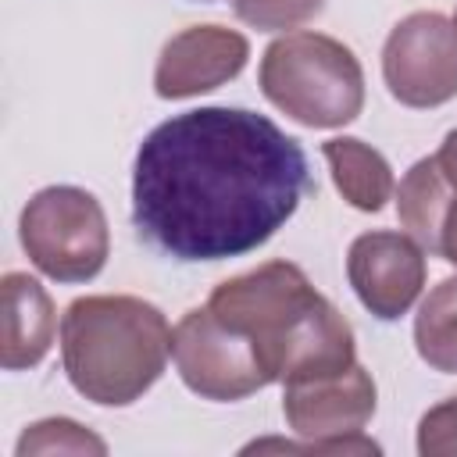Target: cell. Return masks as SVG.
<instances>
[{
  "instance_id": "cell-9",
  "label": "cell",
  "mask_w": 457,
  "mask_h": 457,
  "mask_svg": "<svg viewBox=\"0 0 457 457\" xmlns=\"http://www.w3.org/2000/svg\"><path fill=\"white\" fill-rule=\"evenodd\" d=\"M318 289L307 282V275L289 261H268L246 275L225 278L214 286L207 307L236 332L250 336L257 350L314 296ZM264 361V357H261Z\"/></svg>"
},
{
  "instance_id": "cell-5",
  "label": "cell",
  "mask_w": 457,
  "mask_h": 457,
  "mask_svg": "<svg viewBox=\"0 0 457 457\" xmlns=\"http://www.w3.org/2000/svg\"><path fill=\"white\" fill-rule=\"evenodd\" d=\"M171 357L182 382L204 400H243L271 386V371L250 336L228 328L211 307H193L171 332Z\"/></svg>"
},
{
  "instance_id": "cell-2",
  "label": "cell",
  "mask_w": 457,
  "mask_h": 457,
  "mask_svg": "<svg viewBox=\"0 0 457 457\" xmlns=\"http://www.w3.org/2000/svg\"><path fill=\"white\" fill-rule=\"evenodd\" d=\"M171 328L164 314L125 293L79 296L61 318V364L68 382L100 407H129L164 371Z\"/></svg>"
},
{
  "instance_id": "cell-16",
  "label": "cell",
  "mask_w": 457,
  "mask_h": 457,
  "mask_svg": "<svg viewBox=\"0 0 457 457\" xmlns=\"http://www.w3.org/2000/svg\"><path fill=\"white\" fill-rule=\"evenodd\" d=\"M18 457H32V453H107V443L100 436H93L89 428H82L71 418H46L36 421L21 432Z\"/></svg>"
},
{
  "instance_id": "cell-19",
  "label": "cell",
  "mask_w": 457,
  "mask_h": 457,
  "mask_svg": "<svg viewBox=\"0 0 457 457\" xmlns=\"http://www.w3.org/2000/svg\"><path fill=\"white\" fill-rule=\"evenodd\" d=\"M257 450H286V453H382L378 443H371L368 436H343V439H307V443H282V439H261L250 443L243 453H257Z\"/></svg>"
},
{
  "instance_id": "cell-20",
  "label": "cell",
  "mask_w": 457,
  "mask_h": 457,
  "mask_svg": "<svg viewBox=\"0 0 457 457\" xmlns=\"http://www.w3.org/2000/svg\"><path fill=\"white\" fill-rule=\"evenodd\" d=\"M439 257H446L450 264H457V189L446 204L443 214V232H439Z\"/></svg>"
},
{
  "instance_id": "cell-22",
  "label": "cell",
  "mask_w": 457,
  "mask_h": 457,
  "mask_svg": "<svg viewBox=\"0 0 457 457\" xmlns=\"http://www.w3.org/2000/svg\"><path fill=\"white\" fill-rule=\"evenodd\" d=\"M453 29H457V18H453Z\"/></svg>"
},
{
  "instance_id": "cell-1",
  "label": "cell",
  "mask_w": 457,
  "mask_h": 457,
  "mask_svg": "<svg viewBox=\"0 0 457 457\" xmlns=\"http://www.w3.org/2000/svg\"><path fill=\"white\" fill-rule=\"evenodd\" d=\"M311 193L303 146L246 107H196L136 150L132 221L175 261H225L264 246Z\"/></svg>"
},
{
  "instance_id": "cell-13",
  "label": "cell",
  "mask_w": 457,
  "mask_h": 457,
  "mask_svg": "<svg viewBox=\"0 0 457 457\" xmlns=\"http://www.w3.org/2000/svg\"><path fill=\"white\" fill-rule=\"evenodd\" d=\"M321 154L328 161L336 189L343 193L350 207L368 211V214L386 207V200L393 196V168L375 146L353 136H336L321 143Z\"/></svg>"
},
{
  "instance_id": "cell-8",
  "label": "cell",
  "mask_w": 457,
  "mask_h": 457,
  "mask_svg": "<svg viewBox=\"0 0 457 457\" xmlns=\"http://www.w3.org/2000/svg\"><path fill=\"white\" fill-rule=\"evenodd\" d=\"M346 278L375 318L396 321L421 296L425 246L407 232H364L350 243Z\"/></svg>"
},
{
  "instance_id": "cell-7",
  "label": "cell",
  "mask_w": 457,
  "mask_h": 457,
  "mask_svg": "<svg viewBox=\"0 0 457 457\" xmlns=\"http://www.w3.org/2000/svg\"><path fill=\"white\" fill-rule=\"evenodd\" d=\"M275 382H303L346 371L353 361V328L332 300L314 293L261 350Z\"/></svg>"
},
{
  "instance_id": "cell-11",
  "label": "cell",
  "mask_w": 457,
  "mask_h": 457,
  "mask_svg": "<svg viewBox=\"0 0 457 457\" xmlns=\"http://www.w3.org/2000/svg\"><path fill=\"white\" fill-rule=\"evenodd\" d=\"M282 414L303 439L357 436L375 414V378L361 364H350L336 375L286 382Z\"/></svg>"
},
{
  "instance_id": "cell-21",
  "label": "cell",
  "mask_w": 457,
  "mask_h": 457,
  "mask_svg": "<svg viewBox=\"0 0 457 457\" xmlns=\"http://www.w3.org/2000/svg\"><path fill=\"white\" fill-rule=\"evenodd\" d=\"M436 164H439V171L446 175L450 189H457V129L446 132V139H443V146H439V154H436Z\"/></svg>"
},
{
  "instance_id": "cell-3",
  "label": "cell",
  "mask_w": 457,
  "mask_h": 457,
  "mask_svg": "<svg viewBox=\"0 0 457 457\" xmlns=\"http://www.w3.org/2000/svg\"><path fill=\"white\" fill-rule=\"evenodd\" d=\"M261 93L307 129H339L364 107V71L339 39L286 32L261 57Z\"/></svg>"
},
{
  "instance_id": "cell-12",
  "label": "cell",
  "mask_w": 457,
  "mask_h": 457,
  "mask_svg": "<svg viewBox=\"0 0 457 457\" xmlns=\"http://www.w3.org/2000/svg\"><path fill=\"white\" fill-rule=\"evenodd\" d=\"M4 293V339H0V364L7 371L36 368L50 343H54V300L46 289L25 275V271H7L0 282Z\"/></svg>"
},
{
  "instance_id": "cell-10",
  "label": "cell",
  "mask_w": 457,
  "mask_h": 457,
  "mask_svg": "<svg viewBox=\"0 0 457 457\" xmlns=\"http://www.w3.org/2000/svg\"><path fill=\"white\" fill-rule=\"evenodd\" d=\"M250 43L225 25H193L171 36L154 68V89L161 100H186L211 93L246 68Z\"/></svg>"
},
{
  "instance_id": "cell-4",
  "label": "cell",
  "mask_w": 457,
  "mask_h": 457,
  "mask_svg": "<svg viewBox=\"0 0 457 457\" xmlns=\"http://www.w3.org/2000/svg\"><path fill=\"white\" fill-rule=\"evenodd\" d=\"M18 236L29 261L57 282L96 278L111 250L104 207L79 186L39 189L18 218Z\"/></svg>"
},
{
  "instance_id": "cell-15",
  "label": "cell",
  "mask_w": 457,
  "mask_h": 457,
  "mask_svg": "<svg viewBox=\"0 0 457 457\" xmlns=\"http://www.w3.org/2000/svg\"><path fill=\"white\" fill-rule=\"evenodd\" d=\"M418 357L446 375H457V275L432 286L414 318Z\"/></svg>"
},
{
  "instance_id": "cell-14",
  "label": "cell",
  "mask_w": 457,
  "mask_h": 457,
  "mask_svg": "<svg viewBox=\"0 0 457 457\" xmlns=\"http://www.w3.org/2000/svg\"><path fill=\"white\" fill-rule=\"evenodd\" d=\"M450 196H453V189H450L446 175L439 171L436 157L414 161L396 189L400 225L407 228V236H414L432 253H439V232H443V214H446Z\"/></svg>"
},
{
  "instance_id": "cell-6",
  "label": "cell",
  "mask_w": 457,
  "mask_h": 457,
  "mask_svg": "<svg viewBox=\"0 0 457 457\" xmlns=\"http://www.w3.org/2000/svg\"><path fill=\"white\" fill-rule=\"evenodd\" d=\"M382 79L403 107H439L457 96V29L439 11H414L382 46Z\"/></svg>"
},
{
  "instance_id": "cell-17",
  "label": "cell",
  "mask_w": 457,
  "mask_h": 457,
  "mask_svg": "<svg viewBox=\"0 0 457 457\" xmlns=\"http://www.w3.org/2000/svg\"><path fill=\"white\" fill-rule=\"evenodd\" d=\"M232 7L246 25L261 32H278L311 21L325 7V0H232Z\"/></svg>"
},
{
  "instance_id": "cell-18",
  "label": "cell",
  "mask_w": 457,
  "mask_h": 457,
  "mask_svg": "<svg viewBox=\"0 0 457 457\" xmlns=\"http://www.w3.org/2000/svg\"><path fill=\"white\" fill-rule=\"evenodd\" d=\"M418 453L421 457H457V396H450L421 414Z\"/></svg>"
}]
</instances>
